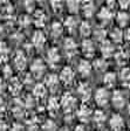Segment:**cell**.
Segmentation results:
<instances>
[{
    "label": "cell",
    "mask_w": 130,
    "mask_h": 131,
    "mask_svg": "<svg viewBox=\"0 0 130 131\" xmlns=\"http://www.w3.org/2000/svg\"><path fill=\"white\" fill-rule=\"evenodd\" d=\"M60 106L62 108V110L66 114H71L73 110L76 109L77 106V100L75 96H73L72 94L66 93L65 95L61 97L60 100Z\"/></svg>",
    "instance_id": "obj_1"
},
{
    "label": "cell",
    "mask_w": 130,
    "mask_h": 131,
    "mask_svg": "<svg viewBox=\"0 0 130 131\" xmlns=\"http://www.w3.org/2000/svg\"><path fill=\"white\" fill-rule=\"evenodd\" d=\"M31 74L34 79H40L46 73V63L41 59H35L31 64Z\"/></svg>",
    "instance_id": "obj_2"
},
{
    "label": "cell",
    "mask_w": 130,
    "mask_h": 131,
    "mask_svg": "<svg viewBox=\"0 0 130 131\" xmlns=\"http://www.w3.org/2000/svg\"><path fill=\"white\" fill-rule=\"evenodd\" d=\"M95 102L98 106H106L110 100V95L107 88H98L94 95Z\"/></svg>",
    "instance_id": "obj_3"
},
{
    "label": "cell",
    "mask_w": 130,
    "mask_h": 131,
    "mask_svg": "<svg viewBox=\"0 0 130 131\" xmlns=\"http://www.w3.org/2000/svg\"><path fill=\"white\" fill-rule=\"evenodd\" d=\"M92 115H93V111L90 109L89 105H87L86 103H83L82 105L79 106V109L76 110V117L82 124L84 123H88V121L92 118Z\"/></svg>",
    "instance_id": "obj_4"
},
{
    "label": "cell",
    "mask_w": 130,
    "mask_h": 131,
    "mask_svg": "<svg viewBox=\"0 0 130 131\" xmlns=\"http://www.w3.org/2000/svg\"><path fill=\"white\" fill-rule=\"evenodd\" d=\"M59 79H60V82L65 83L66 85H71L74 82V80H75V71L73 70L72 67L67 66V67L62 68V70L60 71Z\"/></svg>",
    "instance_id": "obj_5"
},
{
    "label": "cell",
    "mask_w": 130,
    "mask_h": 131,
    "mask_svg": "<svg viewBox=\"0 0 130 131\" xmlns=\"http://www.w3.org/2000/svg\"><path fill=\"white\" fill-rule=\"evenodd\" d=\"M80 8L82 9L86 18H92L96 12V6H95L94 0H82Z\"/></svg>",
    "instance_id": "obj_6"
},
{
    "label": "cell",
    "mask_w": 130,
    "mask_h": 131,
    "mask_svg": "<svg viewBox=\"0 0 130 131\" xmlns=\"http://www.w3.org/2000/svg\"><path fill=\"white\" fill-rule=\"evenodd\" d=\"M76 93H77V96L80 97V100L83 102H87L92 97V88L89 87L88 83H80L77 89H76Z\"/></svg>",
    "instance_id": "obj_7"
},
{
    "label": "cell",
    "mask_w": 130,
    "mask_h": 131,
    "mask_svg": "<svg viewBox=\"0 0 130 131\" xmlns=\"http://www.w3.org/2000/svg\"><path fill=\"white\" fill-rule=\"evenodd\" d=\"M109 126L113 131H122L124 128V119L118 114L113 115L109 119Z\"/></svg>",
    "instance_id": "obj_8"
},
{
    "label": "cell",
    "mask_w": 130,
    "mask_h": 131,
    "mask_svg": "<svg viewBox=\"0 0 130 131\" xmlns=\"http://www.w3.org/2000/svg\"><path fill=\"white\" fill-rule=\"evenodd\" d=\"M43 84L46 85L47 89L52 90V91H55V90L59 89L60 79L56 74H48V75L45 77V83H43Z\"/></svg>",
    "instance_id": "obj_9"
},
{
    "label": "cell",
    "mask_w": 130,
    "mask_h": 131,
    "mask_svg": "<svg viewBox=\"0 0 130 131\" xmlns=\"http://www.w3.org/2000/svg\"><path fill=\"white\" fill-rule=\"evenodd\" d=\"M32 45L36 49L43 48V46L46 45V35H45V33L42 30L39 29L36 32H34V34L32 36Z\"/></svg>",
    "instance_id": "obj_10"
},
{
    "label": "cell",
    "mask_w": 130,
    "mask_h": 131,
    "mask_svg": "<svg viewBox=\"0 0 130 131\" xmlns=\"http://www.w3.org/2000/svg\"><path fill=\"white\" fill-rule=\"evenodd\" d=\"M115 46L114 43L109 40H104L101 42V53H102L103 57L106 59V57H110L114 55L115 53Z\"/></svg>",
    "instance_id": "obj_11"
},
{
    "label": "cell",
    "mask_w": 130,
    "mask_h": 131,
    "mask_svg": "<svg viewBox=\"0 0 130 131\" xmlns=\"http://www.w3.org/2000/svg\"><path fill=\"white\" fill-rule=\"evenodd\" d=\"M111 102H113V105L116 108V109H122L125 104V96L123 95L122 91L116 90L111 95Z\"/></svg>",
    "instance_id": "obj_12"
},
{
    "label": "cell",
    "mask_w": 130,
    "mask_h": 131,
    "mask_svg": "<svg viewBox=\"0 0 130 131\" xmlns=\"http://www.w3.org/2000/svg\"><path fill=\"white\" fill-rule=\"evenodd\" d=\"M33 22L38 28H42L47 22V15L46 13L41 9H38V11H34V14H33Z\"/></svg>",
    "instance_id": "obj_13"
},
{
    "label": "cell",
    "mask_w": 130,
    "mask_h": 131,
    "mask_svg": "<svg viewBox=\"0 0 130 131\" xmlns=\"http://www.w3.org/2000/svg\"><path fill=\"white\" fill-rule=\"evenodd\" d=\"M63 49H65L66 54L68 56H74L76 54V52H77V45H76V42L73 39L68 38L63 42Z\"/></svg>",
    "instance_id": "obj_14"
},
{
    "label": "cell",
    "mask_w": 130,
    "mask_h": 131,
    "mask_svg": "<svg viewBox=\"0 0 130 131\" xmlns=\"http://www.w3.org/2000/svg\"><path fill=\"white\" fill-rule=\"evenodd\" d=\"M81 48H82V53H83L87 57L94 56V54H95V43L92 40H89V39L83 40V42H82V45H81Z\"/></svg>",
    "instance_id": "obj_15"
},
{
    "label": "cell",
    "mask_w": 130,
    "mask_h": 131,
    "mask_svg": "<svg viewBox=\"0 0 130 131\" xmlns=\"http://www.w3.org/2000/svg\"><path fill=\"white\" fill-rule=\"evenodd\" d=\"M13 63L18 70H24V69L26 68V64H27V59H26L24 53L16 52L15 56H14V59H13Z\"/></svg>",
    "instance_id": "obj_16"
},
{
    "label": "cell",
    "mask_w": 130,
    "mask_h": 131,
    "mask_svg": "<svg viewBox=\"0 0 130 131\" xmlns=\"http://www.w3.org/2000/svg\"><path fill=\"white\" fill-rule=\"evenodd\" d=\"M92 63L87 60H81L77 64V71L81 74V76H89L90 73H92Z\"/></svg>",
    "instance_id": "obj_17"
},
{
    "label": "cell",
    "mask_w": 130,
    "mask_h": 131,
    "mask_svg": "<svg viewBox=\"0 0 130 131\" xmlns=\"http://www.w3.org/2000/svg\"><path fill=\"white\" fill-rule=\"evenodd\" d=\"M60 59H61V56H60V53L57 48H51L47 52V61L53 67L60 62Z\"/></svg>",
    "instance_id": "obj_18"
},
{
    "label": "cell",
    "mask_w": 130,
    "mask_h": 131,
    "mask_svg": "<svg viewBox=\"0 0 130 131\" xmlns=\"http://www.w3.org/2000/svg\"><path fill=\"white\" fill-rule=\"evenodd\" d=\"M113 15H114V14H113L111 9L108 7H102L97 14L98 19H100L103 24H109V22L113 20Z\"/></svg>",
    "instance_id": "obj_19"
},
{
    "label": "cell",
    "mask_w": 130,
    "mask_h": 131,
    "mask_svg": "<svg viewBox=\"0 0 130 131\" xmlns=\"http://www.w3.org/2000/svg\"><path fill=\"white\" fill-rule=\"evenodd\" d=\"M8 89L12 93V95H19V93L22 89V82L19 79H16V77L11 79L9 84H8Z\"/></svg>",
    "instance_id": "obj_20"
},
{
    "label": "cell",
    "mask_w": 130,
    "mask_h": 131,
    "mask_svg": "<svg viewBox=\"0 0 130 131\" xmlns=\"http://www.w3.org/2000/svg\"><path fill=\"white\" fill-rule=\"evenodd\" d=\"M113 56H115V61H116V63L119 66H124L125 63L128 62V60H129V55H128L127 52H124L123 49L115 50Z\"/></svg>",
    "instance_id": "obj_21"
},
{
    "label": "cell",
    "mask_w": 130,
    "mask_h": 131,
    "mask_svg": "<svg viewBox=\"0 0 130 131\" xmlns=\"http://www.w3.org/2000/svg\"><path fill=\"white\" fill-rule=\"evenodd\" d=\"M116 82H117V76L115 73L109 71V73L104 74V76H103V83H104V85H106L107 88L115 87Z\"/></svg>",
    "instance_id": "obj_22"
},
{
    "label": "cell",
    "mask_w": 130,
    "mask_h": 131,
    "mask_svg": "<svg viewBox=\"0 0 130 131\" xmlns=\"http://www.w3.org/2000/svg\"><path fill=\"white\" fill-rule=\"evenodd\" d=\"M109 36H110L113 43H121L123 41V30L119 27H116L109 33Z\"/></svg>",
    "instance_id": "obj_23"
},
{
    "label": "cell",
    "mask_w": 130,
    "mask_h": 131,
    "mask_svg": "<svg viewBox=\"0 0 130 131\" xmlns=\"http://www.w3.org/2000/svg\"><path fill=\"white\" fill-rule=\"evenodd\" d=\"M116 21L119 27H127L130 21V15L124 11H121L116 14Z\"/></svg>",
    "instance_id": "obj_24"
},
{
    "label": "cell",
    "mask_w": 130,
    "mask_h": 131,
    "mask_svg": "<svg viewBox=\"0 0 130 131\" xmlns=\"http://www.w3.org/2000/svg\"><path fill=\"white\" fill-rule=\"evenodd\" d=\"M60 108H61V106H60V101L55 97V96H53V97L49 98L48 103H47V109H48V111L51 112L52 115L56 114V112L59 111Z\"/></svg>",
    "instance_id": "obj_25"
},
{
    "label": "cell",
    "mask_w": 130,
    "mask_h": 131,
    "mask_svg": "<svg viewBox=\"0 0 130 131\" xmlns=\"http://www.w3.org/2000/svg\"><path fill=\"white\" fill-rule=\"evenodd\" d=\"M47 94V88L43 83H38L33 88V96L36 98H43Z\"/></svg>",
    "instance_id": "obj_26"
},
{
    "label": "cell",
    "mask_w": 130,
    "mask_h": 131,
    "mask_svg": "<svg viewBox=\"0 0 130 131\" xmlns=\"http://www.w3.org/2000/svg\"><path fill=\"white\" fill-rule=\"evenodd\" d=\"M63 33V25L59 21H55L51 26V35L53 38H59Z\"/></svg>",
    "instance_id": "obj_27"
},
{
    "label": "cell",
    "mask_w": 130,
    "mask_h": 131,
    "mask_svg": "<svg viewBox=\"0 0 130 131\" xmlns=\"http://www.w3.org/2000/svg\"><path fill=\"white\" fill-rule=\"evenodd\" d=\"M77 24H79L77 19H76L74 15H71V16H67V18H66L65 22H63V27H66L69 32H73V30L77 27Z\"/></svg>",
    "instance_id": "obj_28"
},
{
    "label": "cell",
    "mask_w": 130,
    "mask_h": 131,
    "mask_svg": "<svg viewBox=\"0 0 130 131\" xmlns=\"http://www.w3.org/2000/svg\"><path fill=\"white\" fill-rule=\"evenodd\" d=\"M92 117H93V121L95 122V124H97V125H102L107 119L106 114H104L102 110H96V111H94L92 115Z\"/></svg>",
    "instance_id": "obj_29"
},
{
    "label": "cell",
    "mask_w": 130,
    "mask_h": 131,
    "mask_svg": "<svg viewBox=\"0 0 130 131\" xmlns=\"http://www.w3.org/2000/svg\"><path fill=\"white\" fill-rule=\"evenodd\" d=\"M80 34H81L82 36H84V38H88V36L92 34V26H90L89 22L87 21H82L81 24H80Z\"/></svg>",
    "instance_id": "obj_30"
},
{
    "label": "cell",
    "mask_w": 130,
    "mask_h": 131,
    "mask_svg": "<svg viewBox=\"0 0 130 131\" xmlns=\"http://www.w3.org/2000/svg\"><path fill=\"white\" fill-rule=\"evenodd\" d=\"M80 5H81L80 0H67V8L72 14H76L80 11Z\"/></svg>",
    "instance_id": "obj_31"
},
{
    "label": "cell",
    "mask_w": 130,
    "mask_h": 131,
    "mask_svg": "<svg viewBox=\"0 0 130 131\" xmlns=\"http://www.w3.org/2000/svg\"><path fill=\"white\" fill-rule=\"evenodd\" d=\"M94 36L95 40L98 41V42H102V41L107 40V30L102 27H98L94 30Z\"/></svg>",
    "instance_id": "obj_32"
},
{
    "label": "cell",
    "mask_w": 130,
    "mask_h": 131,
    "mask_svg": "<svg viewBox=\"0 0 130 131\" xmlns=\"http://www.w3.org/2000/svg\"><path fill=\"white\" fill-rule=\"evenodd\" d=\"M107 67H108V64H107V61L104 57H98V59H96L94 61V68L96 70L103 71L107 69Z\"/></svg>",
    "instance_id": "obj_33"
},
{
    "label": "cell",
    "mask_w": 130,
    "mask_h": 131,
    "mask_svg": "<svg viewBox=\"0 0 130 131\" xmlns=\"http://www.w3.org/2000/svg\"><path fill=\"white\" fill-rule=\"evenodd\" d=\"M42 131H57V125L55 124V122L51 119H47L43 123L42 125Z\"/></svg>",
    "instance_id": "obj_34"
},
{
    "label": "cell",
    "mask_w": 130,
    "mask_h": 131,
    "mask_svg": "<svg viewBox=\"0 0 130 131\" xmlns=\"http://www.w3.org/2000/svg\"><path fill=\"white\" fill-rule=\"evenodd\" d=\"M24 7L28 13H33L35 9V0H25Z\"/></svg>",
    "instance_id": "obj_35"
},
{
    "label": "cell",
    "mask_w": 130,
    "mask_h": 131,
    "mask_svg": "<svg viewBox=\"0 0 130 131\" xmlns=\"http://www.w3.org/2000/svg\"><path fill=\"white\" fill-rule=\"evenodd\" d=\"M119 77L123 82H130V68H123L121 70V74H119Z\"/></svg>",
    "instance_id": "obj_36"
},
{
    "label": "cell",
    "mask_w": 130,
    "mask_h": 131,
    "mask_svg": "<svg viewBox=\"0 0 130 131\" xmlns=\"http://www.w3.org/2000/svg\"><path fill=\"white\" fill-rule=\"evenodd\" d=\"M49 3H51V6L54 11H60L62 8L65 0H49Z\"/></svg>",
    "instance_id": "obj_37"
},
{
    "label": "cell",
    "mask_w": 130,
    "mask_h": 131,
    "mask_svg": "<svg viewBox=\"0 0 130 131\" xmlns=\"http://www.w3.org/2000/svg\"><path fill=\"white\" fill-rule=\"evenodd\" d=\"M8 53H9L8 46L5 43V42H0V57L3 56L4 59H5V57L8 55Z\"/></svg>",
    "instance_id": "obj_38"
},
{
    "label": "cell",
    "mask_w": 130,
    "mask_h": 131,
    "mask_svg": "<svg viewBox=\"0 0 130 131\" xmlns=\"http://www.w3.org/2000/svg\"><path fill=\"white\" fill-rule=\"evenodd\" d=\"M11 131H26V129L24 125H21V123H14L11 128Z\"/></svg>",
    "instance_id": "obj_39"
},
{
    "label": "cell",
    "mask_w": 130,
    "mask_h": 131,
    "mask_svg": "<svg viewBox=\"0 0 130 131\" xmlns=\"http://www.w3.org/2000/svg\"><path fill=\"white\" fill-rule=\"evenodd\" d=\"M22 24V26L24 27H26V26H28V25L31 24V18L29 16H27V15H25V16H22V18H20V25Z\"/></svg>",
    "instance_id": "obj_40"
},
{
    "label": "cell",
    "mask_w": 130,
    "mask_h": 131,
    "mask_svg": "<svg viewBox=\"0 0 130 131\" xmlns=\"http://www.w3.org/2000/svg\"><path fill=\"white\" fill-rule=\"evenodd\" d=\"M117 3L123 9H125V8H128L130 6V0H117Z\"/></svg>",
    "instance_id": "obj_41"
},
{
    "label": "cell",
    "mask_w": 130,
    "mask_h": 131,
    "mask_svg": "<svg viewBox=\"0 0 130 131\" xmlns=\"http://www.w3.org/2000/svg\"><path fill=\"white\" fill-rule=\"evenodd\" d=\"M3 73H4V75L7 77V76H11L12 74H13V70H12V68L9 66H5L3 68Z\"/></svg>",
    "instance_id": "obj_42"
},
{
    "label": "cell",
    "mask_w": 130,
    "mask_h": 131,
    "mask_svg": "<svg viewBox=\"0 0 130 131\" xmlns=\"http://www.w3.org/2000/svg\"><path fill=\"white\" fill-rule=\"evenodd\" d=\"M123 41L130 43V28H128V29H125L123 32Z\"/></svg>",
    "instance_id": "obj_43"
},
{
    "label": "cell",
    "mask_w": 130,
    "mask_h": 131,
    "mask_svg": "<svg viewBox=\"0 0 130 131\" xmlns=\"http://www.w3.org/2000/svg\"><path fill=\"white\" fill-rule=\"evenodd\" d=\"M5 111H6V103L3 98L0 97V116H1Z\"/></svg>",
    "instance_id": "obj_44"
},
{
    "label": "cell",
    "mask_w": 130,
    "mask_h": 131,
    "mask_svg": "<svg viewBox=\"0 0 130 131\" xmlns=\"http://www.w3.org/2000/svg\"><path fill=\"white\" fill-rule=\"evenodd\" d=\"M116 3H117V0H106V5H107V7L108 8H113L115 5H116Z\"/></svg>",
    "instance_id": "obj_45"
},
{
    "label": "cell",
    "mask_w": 130,
    "mask_h": 131,
    "mask_svg": "<svg viewBox=\"0 0 130 131\" xmlns=\"http://www.w3.org/2000/svg\"><path fill=\"white\" fill-rule=\"evenodd\" d=\"M0 131H9L8 125L5 122H3V121H0Z\"/></svg>",
    "instance_id": "obj_46"
},
{
    "label": "cell",
    "mask_w": 130,
    "mask_h": 131,
    "mask_svg": "<svg viewBox=\"0 0 130 131\" xmlns=\"http://www.w3.org/2000/svg\"><path fill=\"white\" fill-rule=\"evenodd\" d=\"M75 131H86V128H84L83 124H80L75 128Z\"/></svg>",
    "instance_id": "obj_47"
},
{
    "label": "cell",
    "mask_w": 130,
    "mask_h": 131,
    "mask_svg": "<svg viewBox=\"0 0 130 131\" xmlns=\"http://www.w3.org/2000/svg\"><path fill=\"white\" fill-rule=\"evenodd\" d=\"M9 1H11V0H0V4L3 6H5V5H7V4H9Z\"/></svg>",
    "instance_id": "obj_48"
},
{
    "label": "cell",
    "mask_w": 130,
    "mask_h": 131,
    "mask_svg": "<svg viewBox=\"0 0 130 131\" xmlns=\"http://www.w3.org/2000/svg\"><path fill=\"white\" fill-rule=\"evenodd\" d=\"M57 131H71V130H69L67 126H63V128H61V129H57Z\"/></svg>",
    "instance_id": "obj_49"
},
{
    "label": "cell",
    "mask_w": 130,
    "mask_h": 131,
    "mask_svg": "<svg viewBox=\"0 0 130 131\" xmlns=\"http://www.w3.org/2000/svg\"><path fill=\"white\" fill-rule=\"evenodd\" d=\"M128 111H129V114H130V101H129V103H128Z\"/></svg>",
    "instance_id": "obj_50"
},
{
    "label": "cell",
    "mask_w": 130,
    "mask_h": 131,
    "mask_svg": "<svg viewBox=\"0 0 130 131\" xmlns=\"http://www.w3.org/2000/svg\"><path fill=\"white\" fill-rule=\"evenodd\" d=\"M3 16V11H1V8H0V18Z\"/></svg>",
    "instance_id": "obj_51"
},
{
    "label": "cell",
    "mask_w": 130,
    "mask_h": 131,
    "mask_svg": "<svg viewBox=\"0 0 130 131\" xmlns=\"http://www.w3.org/2000/svg\"><path fill=\"white\" fill-rule=\"evenodd\" d=\"M38 1H41V3H43V1H46V0H38Z\"/></svg>",
    "instance_id": "obj_52"
},
{
    "label": "cell",
    "mask_w": 130,
    "mask_h": 131,
    "mask_svg": "<svg viewBox=\"0 0 130 131\" xmlns=\"http://www.w3.org/2000/svg\"><path fill=\"white\" fill-rule=\"evenodd\" d=\"M129 60H130V56H129Z\"/></svg>",
    "instance_id": "obj_53"
}]
</instances>
